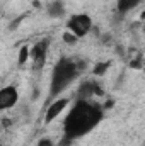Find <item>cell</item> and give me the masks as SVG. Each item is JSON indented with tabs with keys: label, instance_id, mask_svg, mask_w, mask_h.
<instances>
[{
	"label": "cell",
	"instance_id": "obj_7",
	"mask_svg": "<svg viewBox=\"0 0 145 146\" xmlns=\"http://www.w3.org/2000/svg\"><path fill=\"white\" fill-rule=\"evenodd\" d=\"M97 92H99V88H97V85L94 82H84L79 87V90H77V99H80V100H91L94 97V94H97Z\"/></svg>",
	"mask_w": 145,
	"mask_h": 146
},
{
	"label": "cell",
	"instance_id": "obj_5",
	"mask_svg": "<svg viewBox=\"0 0 145 146\" xmlns=\"http://www.w3.org/2000/svg\"><path fill=\"white\" fill-rule=\"evenodd\" d=\"M19 102V90L14 85H7L0 88V110H9L15 107Z\"/></svg>",
	"mask_w": 145,
	"mask_h": 146
},
{
	"label": "cell",
	"instance_id": "obj_6",
	"mask_svg": "<svg viewBox=\"0 0 145 146\" xmlns=\"http://www.w3.org/2000/svg\"><path fill=\"white\" fill-rule=\"evenodd\" d=\"M68 104H70V100L68 99H65V97H62V99H55L53 102H50V106H48V109L44 112V124H51L63 110L68 107Z\"/></svg>",
	"mask_w": 145,
	"mask_h": 146
},
{
	"label": "cell",
	"instance_id": "obj_2",
	"mask_svg": "<svg viewBox=\"0 0 145 146\" xmlns=\"http://www.w3.org/2000/svg\"><path fill=\"white\" fill-rule=\"evenodd\" d=\"M85 68V63H82L80 60H72V58H62L58 60V63L53 66L51 78H50V90H48V100H55L58 99L60 94H63V90H67L73 82L77 80V76L80 72Z\"/></svg>",
	"mask_w": 145,
	"mask_h": 146
},
{
	"label": "cell",
	"instance_id": "obj_11",
	"mask_svg": "<svg viewBox=\"0 0 145 146\" xmlns=\"http://www.w3.org/2000/svg\"><path fill=\"white\" fill-rule=\"evenodd\" d=\"M26 61H29V46H22L19 49V54H17V63L19 66H22Z\"/></svg>",
	"mask_w": 145,
	"mask_h": 146
},
{
	"label": "cell",
	"instance_id": "obj_14",
	"mask_svg": "<svg viewBox=\"0 0 145 146\" xmlns=\"http://www.w3.org/2000/svg\"><path fill=\"white\" fill-rule=\"evenodd\" d=\"M0 146H5V145H3V143H2V141H0Z\"/></svg>",
	"mask_w": 145,
	"mask_h": 146
},
{
	"label": "cell",
	"instance_id": "obj_4",
	"mask_svg": "<svg viewBox=\"0 0 145 146\" xmlns=\"http://www.w3.org/2000/svg\"><path fill=\"white\" fill-rule=\"evenodd\" d=\"M48 48L50 42L46 39L38 41L36 44H33L29 48V60L33 61V70L34 72H41L46 65V58H48Z\"/></svg>",
	"mask_w": 145,
	"mask_h": 146
},
{
	"label": "cell",
	"instance_id": "obj_1",
	"mask_svg": "<svg viewBox=\"0 0 145 146\" xmlns=\"http://www.w3.org/2000/svg\"><path fill=\"white\" fill-rule=\"evenodd\" d=\"M104 119V110L91 100L77 99L72 109L63 119V139L65 145L87 136L92 133Z\"/></svg>",
	"mask_w": 145,
	"mask_h": 146
},
{
	"label": "cell",
	"instance_id": "obj_10",
	"mask_svg": "<svg viewBox=\"0 0 145 146\" xmlns=\"http://www.w3.org/2000/svg\"><path fill=\"white\" fill-rule=\"evenodd\" d=\"M109 66H111V61H109V60H106V61H97V63L94 65V68H92V73H94L96 76H103V75L108 73Z\"/></svg>",
	"mask_w": 145,
	"mask_h": 146
},
{
	"label": "cell",
	"instance_id": "obj_13",
	"mask_svg": "<svg viewBox=\"0 0 145 146\" xmlns=\"http://www.w3.org/2000/svg\"><path fill=\"white\" fill-rule=\"evenodd\" d=\"M36 146H55V141L51 138H41Z\"/></svg>",
	"mask_w": 145,
	"mask_h": 146
},
{
	"label": "cell",
	"instance_id": "obj_3",
	"mask_svg": "<svg viewBox=\"0 0 145 146\" xmlns=\"http://www.w3.org/2000/svg\"><path fill=\"white\" fill-rule=\"evenodd\" d=\"M92 29V17L89 14H73L67 21V31L72 33L77 39L87 36Z\"/></svg>",
	"mask_w": 145,
	"mask_h": 146
},
{
	"label": "cell",
	"instance_id": "obj_12",
	"mask_svg": "<svg viewBox=\"0 0 145 146\" xmlns=\"http://www.w3.org/2000/svg\"><path fill=\"white\" fill-rule=\"evenodd\" d=\"M77 41H79V39L73 36L72 33H68V31H67V33H63V42H67V44H75Z\"/></svg>",
	"mask_w": 145,
	"mask_h": 146
},
{
	"label": "cell",
	"instance_id": "obj_8",
	"mask_svg": "<svg viewBox=\"0 0 145 146\" xmlns=\"http://www.w3.org/2000/svg\"><path fill=\"white\" fill-rule=\"evenodd\" d=\"M48 14H50V17H53V19L62 17V15L65 14V3H63L62 0L51 2V3L48 5Z\"/></svg>",
	"mask_w": 145,
	"mask_h": 146
},
{
	"label": "cell",
	"instance_id": "obj_9",
	"mask_svg": "<svg viewBox=\"0 0 145 146\" xmlns=\"http://www.w3.org/2000/svg\"><path fill=\"white\" fill-rule=\"evenodd\" d=\"M144 0H118V12L119 14H128L135 7H138Z\"/></svg>",
	"mask_w": 145,
	"mask_h": 146
}]
</instances>
